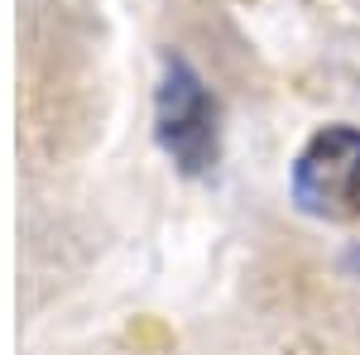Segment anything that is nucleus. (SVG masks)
<instances>
[{
  "label": "nucleus",
  "instance_id": "f257e3e1",
  "mask_svg": "<svg viewBox=\"0 0 360 355\" xmlns=\"http://www.w3.org/2000/svg\"><path fill=\"white\" fill-rule=\"evenodd\" d=\"M154 135L164 144V154L188 178L217 168V149H221L217 101H212L207 82L197 77L183 58H168V67H164L159 101H154Z\"/></svg>",
  "mask_w": 360,
  "mask_h": 355
},
{
  "label": "nucleus",
  "instance_id": "f03ea898",
  "mask_svg": "<svg viewBox=\"0 0 360 355\" xmlns=\"http://www.w3.org/2000/svg\"><path fill=\"white\" fill-rule=\"evenodd\" d=\"M293 202L307 217L351 221L360 212V130L332 125L307 139L293 164Z\"/></svg>",
  "mask_w": 360,
  "mask_h": 355
}]
</instances>
